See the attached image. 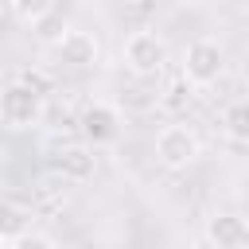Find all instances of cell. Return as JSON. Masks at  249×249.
Wrapping results in <instances>:
<instances>
[{
    "label": "cell",
    "instance_id": "10",
    "mask_svg": "<svg viewBox=\"0 0 249 249\" xmlns=\"http://www.w3.org/2000/svg\"><path fill=\"white\" fill-rule=\"evenodd\" d=\"M51 8H54V0H12L16 19H23V23H31V27H35L39 19H47Z\"/></svg>",
    "mask_w": 249,
    "mask_h": 249
},
{
    "label": "cell",
    "instance_id": "8",
    "mask_svg": "<svg viewBox=\"0 0 249 249\" xmlns=\"http://www.w3.org/2000/svg\"><path fill=\"white\" fill-rule=\"evenodd\" d=\"M54 167H58V175H62V179L82 183V179H89V175H93V152H89V148H62V152H58V160H54Z\"/></svg>",
    "mask_w": 249,
    "mask_h": 249
},
{
    "label": "cell",
    "instance_id": "5",
    "mask_svg": "<svg viewBox=\"0 0 249 249\" xmlns=\"http://www.w3.org/2000/svg\"><path fill=\"white\" fill-rule=\"evenodd\" d=\"M78 132L86 144H109L121 132V109L109 101H89L78 117Z\"/></svg>",
    "mask_w": 249,
    "mask_h": 249
},
{
    "label": "cell",
    "instance_id": "7",
    "mask_svg": "<svg viewBox=\"0 0 249 249\" xmlns=\"http://www.w3.org/2000/svg\"><path fill=\"white\" fill-rule=\"evenodd\" d=\"M245 241H249V230H245L241 214L218 210L206 218V245L210 249H245Z\"/></svg>",
    "mask_w": 249,
    "mask_h": 249
},
{
    "label": "cell",
    "instance_id": "6",
    "mask_svg": "<svg viewBox=\"0 0 249 249\" xmlns=\"http://www.w3.org/2000/svg\"><path fill=\"white\" fill-rule=\"evenodd\" d=\"M54 47H58V58H62L66 66H74V70H89V66H97V58H101L97 39H93L89 31H78V27H66Z\"/></svg>",
    "mask_w": 249,
    "mask_h": 249
},
{
    "label": "cell",
    "instance_id": "3",
    "mask_svg": "<svg viewBox=\"0 0 249 249\" xmlns=\"http://www.w3.org/2000/svg\"><path fill=\"white\" fill-rule=\"evenodd\" d=\"M198 152H202V144H198L195 128H187V124H163L156 132V160L171 171L191 167L198 160Z\"/></svg>",
    "mask_w": 249,
    "mask_h": 249
},
{
    "label": "cell",
    "instance_id": "14",
    "mask_svg": "<svg viewBox=\"0 0 249 249\" xmlns=\"http://www.w3.org/2000/svg\"><path fill=\"white\" fill-rule=\"evenodd\" d=\"M0 249H4V233H0Z\"/></svg>",
    "mask_w": 249,
    "mask_h": 249
},
{
    "label": "cell",
    "instance_id": "15",
    "mask_svg": "<svg viewBox=\"0 0 249 249\" xmlns=\"http://www.w3.org/2000/svg\"><path fill=\"white\" fill-rule=\"evenodd\" d=\"M195 249H202V245H195ZM206 249H210V245H206Z\"/></svg>",
    "mask_w": 249,
    "mask_h": 249
},
{
    "label": "cell",
    "instance_id": "1",
    "mask_svg": "<svg viewBox=\"0 0 249 249\" xmlns=\"http://www.w3.org/2000/svg\"><path fill=\"white\" fill-rule=\"evenodd\" d=\"M43 109H47L43 93L19 78L0 89V124H8V128H35L43 121Z\"/></svg>",
    "mask_w": 249,
    "mask_h": 249
},
{
    "label": "cell",
    "instance_id": "13",
    "mask_svg": "<svg viewBox=\"0 0 249 249\" xmlns=\"http://www.w3.org/2000/svg\"><path fill=\"white\" fill-rule=\"evenodd\" d=\"M179 4H198V0H179Z\"/></svg>",
    "mask_w": 249,
    "mask_h": 249
},
{
    "label": "cell",
    "instance_id": "11",
    "mask_svg": "<svg viewBox=\"0 0 249 249\" xmlns=\"http://www.w3.org/2000/svg\"><path fill=\"white\" fill-rule=\"evenodd\" d=\"M4 249H58V245H54V237H47L39 230H19L16 237L4 241Z\"/></svg>",
    "mask_w": 249,
    "mask_h": 249
},
{
    "label": "cell",
    "instance_id": "4",
    "mask_svg": "<svg viewBox=\"0 0 249 249\" xmlns=\"http://www.w3.org/2000/svg\"><path fill=\"white\" fill-rule=\"evenodd\" d=\"M167 62V43L156 35V31H132L124 39V66L136 74V78H152L160 74Z\"/></svg>",
    "mask_w": 249,
    "mask_h": 249
},
{
    "label": "cell",
    "instance_id": "9",
    "mask_svg": "<svg viewBox=\"0 0 249 249\" xmlns=\"http://www.w3.org/2000/svg\"><path fill=\"white\" fill-rule=\"evenodd\" d=\"M226 132H230L233 144H245V140H249V109H245V101H233V105H230V113H226Z\"/></svg>",
    "mask_w": 249,
    "mask_h": 249
},
{
    "label": "cell",
    "instance_id": "2",
    "mask_svg": "<svg viewBox=\"0 0 249 249\" xmlns=\"http://www.w3.org/2000/svg\"><path fill=\"white\" fill-rule=\"evenodd\" d=\"M226 74V51L218 39H195L183 51V82L187 86H214Z\"/></svg>",
    "mask_w": 249,
    "mask_h": 249
},
{
    "label": "cell",
    "instance_id": "12",
    "mask_svg": "<svg viewBox=\"0 0 249 249\" xmlns=\"http://www.w3.org/2000/svg\"><path fill=\"white\" fill-rule=\"evenodd\" d=\"M0 8H12V0H0Z\"/></svg>",
    "mask_w": 249,
    "mask_h": 249
}]
</instances>
